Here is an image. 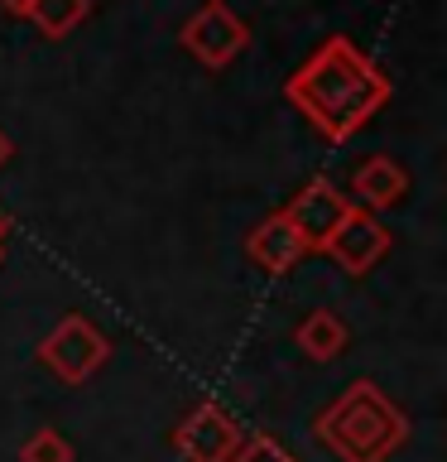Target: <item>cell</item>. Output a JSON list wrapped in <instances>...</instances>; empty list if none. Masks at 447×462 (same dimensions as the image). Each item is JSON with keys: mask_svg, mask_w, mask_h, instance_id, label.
I'll return each instance as SVG.
<instances>
[{"mask_svg": "<svg viewBox=\"0 0 447 462\" xmlns=\"http://www.w3.org/2000/svg\"><path fill=\"white\" fill-rule=\"evenodd\" d=\"M279 212L288 217V226L298 231V241L308 245V251H327L332 231L346 222V212H351V198H346L332 179H308L294 193V202Z\"/></svg>", "mask_w": 447, "mask_h": 462, "instance_id": "obj_6", "label": "cell"}, {"mask_svg": "<svg viewBox=\"0 0 447 462\" xmlns=\"http://www.w3.org/2000/svg\"><path fill=\"white\" fill-rule=\"evenodd\" d=\"M245 255H251L265 274H288L303 255H308V245L298 241V231L288 226L284 212H269L265 222L245 236Z\"/></svg>", "mask_w": 447, "mask_h": 462, "instance_id": "obj_9", "label": "cell"}, {"mask_svg": "<svg viewBox=\"0 0 447 462\" xmlns=\"http://www.w3.org/2000/svg\"><path fill=\"white\" fill-rule=\"evenodd\" d=\"M294 342L303 346L308 361H337L346 352V342H351V332H346V323L332 309H313V313H303V323L294 328Z\"/></svg>", "mask_w": 447, "mask_h": 462, "instance_id": "obj_10", "label": "cell"}, {"mask_svg": "<svg viewBox=\"0 0 447 462\" xmlns=\"http://www.w3.org/2000/svg\"><path fill=\"white\" fill-rule=\"evenodd\" d=\"M389 241H395V236H389V226L380 222V217L351 202V212H346V222L337 231H332V241H327L323 255H332V265H337L342 274L360 280V274H370L389 255Z\"/></svg>", "mask_w": 447, "mask_h": 462, "instance_id": "obj_7", "label": "cell"}, {"mask_svg": "<svg viewBox=\"0 0 447 462\" xmlns=\"http://www.w3.org/2000/svg\"><path fill=\"white\" fill-rule=\"evenodd\" d=\"M29 5H34V0H0V10H5V14H14V20H24V14H29Z\"/></svg>", "mask_w": 447, "mask_h": 462, "instance_id": "obj_14", "label": "cell"}, {"mask_svg": "<svg viewBox=\"0 0 447 462\" xmlns=\"http://www.w3.org/2000/svg\"><path fill=\"white\" fill-rule=\"evenodd\" d=\"M111 356V337L96 323H87L82 313H68L49 337L39 342V361L49 366L63 385H82L106 366Z\"/></svg>", "mask_w": 447, "mask_h": 462, "instance_id": "obj_3", "label": "cell"}, {"mask_svg": "<svg viewBox=\"0 0 447 462\" xmlns=\"http://www.w3.org/2000/svg\"><path fill=\"white\" fill-rule=\"evenodd\" d=\"M241 439H245V429L236 424V414L222 410L216 400H202L183 414V424L173 429L169 443L183 462H231Z\"/></svg>", "mask_w": 447, "mask_h": 462, "instance_id": "obj_5", "label": "cell"}, {"mask_svg": "<svg viewBox=\"0 0 447 462\" xmlns=\"http://www.w3.org/2000/svg\"><path fill=\"white\" fill-rule=\"evenodd\" d=\"M178 43L197 58L202 68H231L251 43V24L241 20L226 0H202L178 29Z\"/></svg>", "mask_w": 447, "mask_h": 462, "instance_id": "obj_4", "label": "cell"}, {"mask_svg": "<svg viewBox=\"0 0 447 462\" xmlns=\"http://www.w3.org/2000/svg\"><path fill=\"white\" fill-rule=\"evenodd\" d=\"M5 241H10V217L0 212V260H5Z\"/></svg>", "mask_w": 447, "mask_h": 462, "instance_id": "obj_16", "label": "cell"}, {"mask_svg": "<svg viewBox=\"0 0 447 462\" xmlns=\"http://www.w3.org/2000/svg\"><path fill=\"white\" fill-rule=\"evenodd\" d=\"M20 462H78V448H72L58 429L43 424L20 443Z\"/></svg>", "mask_w": 447, "mask_h": 462, "instance_id": "obj_12", "label": "cell"}, {"mask_svg": "<svg viewBox=\"0 0 447 462\" xmlns=\"http://www.w3.org/2000/svg\"><path fill=\"white\" fill-rule=\"evenodd\" d=\"M346 198H356V208H366V212H389V208H399L404 198H409V173H404L399 159H389V154H375L366 159L356 173H351V193Z\"/></svg>", "mask_w": 447, "mask_h": 462, "instance_id": "obj_8", "label": "cell"}, {"mask_svg": "<svg viewBox=\"0 0 447 462\" xmlns=\"http://www.w3.org/2000/svg\"><path fill=\"white\" fill-rule=\"evenodd\" d=\"M87 14H92V0H34L24 20H34L43 39H68Z\"/></svg>", "mask_w": 447, "mask_h": 462, "instance_id": "obj_11", "label": "cell"}, {"mask_svg": "<svg viewBox=\"0 0 447 462\" xmlns=\"http://www.w3.org/2000/svg\"><path fill=\"white\" fill-rule=\"evenodd\" d=\"M313 439L337 462H389L409 443V419L375 381H351L313 419Z\"/></svg>", "mask_w": 447, "mask_h": 462, "instance_id": "obj_2", "label": "cell"}, {"mask_svg": "<svg viewBox=\"0 0 447 462\" xmlns=\"http://www.w3.org/2000/svg\"><path fill=\"white\" fill-rule=\"evenodd\" d=\"M231 462H298L279 439H269V433H255V439H241V448L231 453Z\"/></svg>", "mask_w": 447, "mask_h": 462, "instance_id": "obj_13", "label": "cell"}, {"mask_svg": "<svg viewBox=\"0 0 447 462\" xmlns=\"http://www.w3.org/2000/svg\"><path fill=\"white\" fill-rule=\"evenodd\" d=\"M10 154H14V144H10V135H5V130H0V169L10 164Z\"/></svg>", "mask_w": 447, "mask_h": 462, "instance_id": "obj_15", "label": "cell"}, {"mask_svg": "<svg viewBox=\"0 0 447 462\" xmlns=\"http://www.w3.org/2000/svg\"><path fill=\"white\" fill-rule=\"evenodd\" d=\"M284 101L308 121L323 140L342 144L370 125L389 101V78L370 53H360L346 34L323 39L284 82Z\"/></svg>", "mask_w": 447, "mask_h": 462, "instance_id": "obj_1", "label": "cell"}]
</instances>
